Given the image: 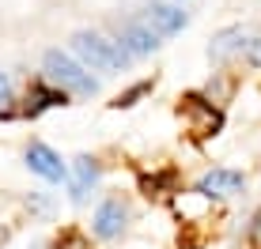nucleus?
<instances>
[{
  "label": "nucleus",
  "instance_id": "nucleus-1",
  "mask_svg": "<svg viewBox=\"0 0 261 249\" xmlns=\"http://www.w3.org/2000/svg\"><path fill=\"white\" fill-rule=\"evenodd\" d=\"M72 53L95 72H121L133 60V53L121 46L118 38H102L95 30H76L72 34Z\"/></svg>",
  "mask_w": 261,
  "mask_h": 249
},
{
  "label": "nucleus",
  "instance_id": "nucleus-2",
  "mask_svg": "<svg viewBox=\"0 0 261 249\" xmlns=\"http://www.w3.org/2000/svg\"><path fill=\"white\" fill-rule=\"evenodd\" d=\"M42 72H46V79L53 87H61V91H68V95H80V99H91L98 91V79L87 72L84 60L68 57V53H61V49H49L46 57H42Z\"/></svg>",
  "mask_w": 261,
  "mask_h": 249
},
{
  "label": "nucleus",
  "instance_id": "nucleus-3",
  "mask_svg": "<svg viewBox=\"0 0 261 249\" xmlns=\"http://www.w3.org/2000/svg\"><path fill=\"white\" fill-rule=\"evenodd\" d=\"M208 57L216 65H231V60H242V65H261V34L246 30V26H227L212 38Z\"/></svg>",
  "mask_w": 261,
  "mask_h": 249
},
{
  "label": "nucleus",
  "instance_id": "nucleus-4",
  "mask_svg": "<svg viewBox=\"0 0 261 249\" xmlns=\"http://www.w3.org/2000/svg\"><path fill=\"white\" fill-rule=\"evenodd\" d=\"M178 117L186 121L190 136H197V140H208L223 129L220 106H212V99H201V95H186L182 106H178Z\"/></svg>",
  "mask_w": 261,
  "mask_h": 249
},
{
  "label": "nucleus",
  "instance_id": "nucleus-5",
  "mask_svg": "<svg viewBox=\"0 0 261 249\" xmlns=\"http://www.w3.org/2000/svg\"><path fill=\"white\" fill-rule=\"evenodd\" d=\"M144 23H148L159 38H174V34L186 30L190 15H186L178 4H151V8H144Z\"/></svg>",
  "mask_w": 261,
  "mask_h": 249
},
{
  "label": "nucleus",
  "instance_id": "nucleus-6",
  "mask_svg": "<svg viewBox=\"0 0 261 249\" xmlns=\"http://www.w3.org/2000/svg\"><path fill=\"white\" fill-rule=\"evenodd\" d=\"M125 227H129V208H125L121 197H110L98 204V211H95V234L98 238H118Z\"/></svg>",
  "mask_w": 261,
  "mask_h": 249
},
{
  "label": "nucleus",
  "instance_id": "nucleus-7",
  "mask_svg": "<svg viewBox=\"0 0 261 249\" xmlns=\"http://www.w3.org/2000/svg\"><path fill=\"white\" fill-rule=\"evenodd\" d=\"M118 42L133 53V57H148V53L159 49V34L151 30L148 23H121L118 26Z\"/></svg>",
  "mask_w": 261,
  "mask_h": 249
},
{
  "label": "nucleus",
  "instance_id": "nucleus-8",
  "mask_svg": "<svg viewBox=\"0 0 261 249\" xmlns=\"http://www.w3.org/2000/svg\"><path fill=\"white\" fill-rule=\"evenodd\" d=\"M27 166H31L38 177H46V181H65V177H68L65 163L57 159V151L46 147V144H31V147H27Z\"/></svg>",
  "mask_w": 261,
  "mask_h": 249
},
{
  "label": "nucleus",
  "instance_id": "nucleus-9",
  "mask_svg": "<svg viewBox=\"0 0 261 249\" xmlns=\"http://www.w3.org/2000/svg\"><path fill=\"white\" fill-rule=\"evenodd\" d=\"M193 193H201V197H235V193H242V174L239 170H208L193 185Z\"/></svg>",
  "mask_w": 261,
  "mask_h": 249
},
{
  "label": "nucleus",
  "instance_id": "nucleus-10",
  "mask_svg": "<svg viewBox=\"0 0 261 249\" xmlns=\"http://www.w3.org/2000/svg\"><path fill=\"white\" fill-rule=\"evenodd\" d=\"M95 185H98V159L80 155L76 163H72V200H84Z\"/></svg>",
  "mask_w": 261,
  "mask_h": 249
},
{
  "label": "nucleus",
  "instance_id": "nucleus-11",
  "mask_svg": "<svg viewBox=\"0 0 261 249\" xmlns=\"http://www.w3.org/2000/svg\"><path fill=\"white\" fill-rule=\"evenodd\" d=\"M65 99H68V91H61V87H42V83H34L31 91H27V106H23V113H27V117H38L42 110L65 106Z\"/></svg>",
  "mask_w": 261,
  "mask_h": 249
},
{
  "label": "nucleus",
  "instance_id": "nucleus-12",
  "mask_svg": "<svg viewBox=\"0 0 261 249\" xmlns=\"http://www.w3.org/2000/svg\"><path fill=\"white\" fill-rule=\"evenodd\" d=\"M148 91H151V79H140V83H133L125 95H118V102H114V106H118V110H129V106H137Z\"/></svg>",
  "mask_w": 261,
  "mask_h": 249
},
{
  "label": "nucleus",
  "instance_id": "nucleus-13",
  "mask_svg": "<svg viewBox=\"0 0 261 249\" xmlns=\"http://www.w3.org/2000/svg\"><path fill=\"white\" fill-rule=\"evenodd\" d=\"M170 181H174V174H159V177H144V181H140V189L144 193H148V197H159V189H163V185H170Z\"/></svg>",
  "mask_w": 261,
  "mask_h": 249
},
{
  "label": "nucleus",
  "instance_id": "nucleus-14",
  "mask_svg": "<svg viewBox=\"0 0 261 249\" xmlns=\"http://www.w3.org/2000/svg\"><path fill=\"white\" fill-rule=\"evenodd\" d=\"M57 249H91V245H87V238H84V234L68 230V234H61V238H57Z\"/></svg>",
  "mask_w": 261,
  "mask_h": 249
},
{
  "label": "nucleus",
  "instance_id": "nucleus-15",
  "mask_svg": "<svg viewBox=\"0 0 261 249\" xmlns=\"http://www.w3.org/2000/svg\"><path fill=\"white\" fill-rule=\"evenodd\" d=\"M250 249H261V211L254 215V223H250Z\"/></svg>",
  "mask_w": 261,
  "mask_h": 249
},
{
  "label": "nucleus",
  "instance_id": "nucleus-16",
  "mask_svg": "<svg viewBox=\"0 0 261 249\" xmlns=\"http://www.w3.org/2000/svg\"><path fill=\"white\" fill-rule=\"evenodd\" d=\"M4 102H12V79L0 72V106H4Z\"/></svg>",
  "mask_w": 261,
  "mask_h": 249
},
{
  "label": "nucleus",
  "instance_id": "nucleus-17",
  "mask_svg": "<svg viewBox=\"0 0 261 249\" xmlns=\"http://www.w3.org/2000/svg\"><path fill=\"white\" fill-rule=\"evenodd\" d=\"M34 249H38V245H34Z\"/></svg>",
  "mask_w": 261,
  "mask_h": 249
}]
</instances>
